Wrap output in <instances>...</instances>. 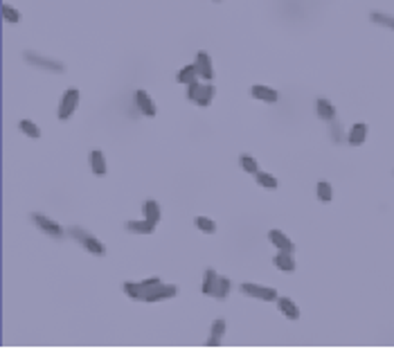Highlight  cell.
Segmentation results:
<instances>
[{"label": "cell", "mask_w": 394, "mask_h": 349, "mask_svg": "<svg viewBox=\"0 0 394 349\" xmlns=\"http://www.w3.org/2000/svg\"><path fill=\"white\" fill-rule=\"evenodd\" d=\"M196 228L198 230H203L205 234H212L214 230H217V223L212 221V218H205V216H198L196 218Z\"/></svg>", "instance_id": "cell-27"}, {"label": "cell", "mask_w": 394, "mask_h": 349, "mask_svg": "<svg viewBox=\"0 0 394 349\" xmlns=\"http://www.w3.org/2000/svg\"><path fill=\"white\" fill-rule=\"evenodd\" d=\"M252 97H257V100H264L268 104H272V102H277V90H272V88H268V86H252Z\"/></svg>", "instance_id": "cell-10"}, {"label": "cell", "mask_w": 394, "mask_h": 349, "mask_svg": "<svg viewBox=\"0 0 394 349\" xmlns=\"http://www.w3.org/2000/svg\"><path fill=\"white\" fill-rule=\"evenodd\" d=\"M196 77H198V66H196V64L185 66L180 72H178V81H180V83H187V86H189V83L196 81Z\"/></svg>", "instance_id": "cell-19"}, {"label": "cell", "mask_w": 394, "mask_h": 349, "mask_svg": "<svg viewBox=\"0 0 394 349\" xmlns=\"http://www.w3.org/2000/svg\"><path fill=\"white\" fill-rule=\"evenodd\" d=\"M144 218L151 223H158L160 221V205L156 201H146L144 203Z\"/></svg>", "instance_id": "cell-21"}, {"label": "cell", "mask_w": 394, "mask_h": 349, "mask_svg": "<svg viewBox=\"0 0 394 349\" xmlns=\"http://www.w3.org/2000/svg\"><path fill=\"white\" fill-rule=\"evenodd\" d=\"M365 138H367V124H354V129L349 131V144L351 147H358V144L365 142Z\"/></svg>", "instance_id": "cell-12"}, {"label": "cell", "mask_w": 394, "mask_h": 349, "mask_svg": "<svg viewBox=\"0 0 394 349\" xmlns=\"http://www.w3.org/2000/svg\"><path fill=\"white\" fill-rule=\"evenodd\" d=\"M334 192H331V185L329 183H318V199L322 203H329Z\"/></svg>", "instance_id": "cell-28"}, {"label": "cell", "mask_w": 394, "mask_h": 349, "mask_svg": "<svg viewBox=\"0 0 394 349\" xmlns=\"http://www.w3.org/2000/svg\"><path fill=\"white\" fill-rule=\"evenodd\" d=\"M223 333H225V320H223V318H219V320L214 322L212 331H209L207 345H209V347H217L219 342H221V338H223Z\"/></svg>", "instance_id": "cell-16"}, {"label": "cell", "mask_w": 394, "mask_h": 349, "mask_svg": "<svg viewBox=\"0 0 394 349\" xmlns=\"http://www.w3.org/2000/svg\"><path fill=\"white\" fill-rule=\"evenodd\" d=\"M217 282H219V275L214 273L212 268H207V270H205V275H203V293L205 295H214Z\"/></svg>", "instance_id": "cell-17"}, {"label": "cell", "mask_w": 394, "mask_h": 349, "mask_svg": "<svg viewBox=\"0 0 394 349\" xmlns=\"http://www.w3.org/2000/svg\"><path fill=\"white\" fill-rule=\"evenodd\" d=\"M135 104H138V108L144 115H149V117H154L156 115V106H154V102H151V97L146 95L144 90H138L135 92Z\"/></svg>", "instance_id": "cell-9"}, {"label": "cell", "mask_w": 394, "mask_h": 349, "mask_svg": "<svg viewBox=\"0 0 394 349\" xmlns=\"http://www.w3.org/2000/svg\"><path fill=\"white\" fill-rule=\"evenodd\" d=\"M318 115L322 119H327V122H334V117H336L334 104H331L329 100H318Z\"/></svg>", "instance_id": "cell-20"}, {"label": "cell", "mask_w": 394, "mask_h": 349, "mask_svg": "<svg viewBox=\"0 0 394 349\" xmlns=\"http://www.w3.org/2000/svg\"><path fill=\"white\" fill-rule=\"evenodd\" d=\"M34 223L41 228L45 234H52V237H63V230H61V226L56 221H50L47 216L43 214H34Z\"/></svg>", "instance_id": "cell-6"}, {"label": "cell", "mask_w": 394, "mask_h": 349, "mask_svg": "<svg viewBox=\"0 0 394 349\" xmlns=\"http://www.w3.org/2000/svg\"><path fill=\"white\" fill-rule=\"evenodd\" d=\"M70 234H72V237H77L79 241H81V246L86 248L88 252L97 255V257H104V255H106V248H104V243L99 241V239L90 237L88 232H83L81 228H70Z\"/></svg>", "instance_id": "cell-1"}, {"label": "cell", "mask_w": 394, "mask_h": 349, "mask_svg": "<svg viewBox=\"0 0 394 349\" xmlns=\"http://www.w3.org/2000/svg\"><path fill=\"white\" fill-rule=\"evenodd\" d=\"M272 262H275V266L280 270H284V273H293V270H295V262H293V257L286 252H280Z\"/></svg>", "instance_id": "cell-18"}, {"label": "cell", "mask_w": 394, "mask_h": 349, "mask_svg": "<svg viewBox=\"0 0 394 349\" xmlns=\"http://www.w3.org/2000/svg\"><path fill=\"white\" fill-rule=\"evenodd\" d=\"M173 295H178V289L176 286H167V284H158L154 289H149L144 293V302H158V300H167V298H173Z\"/></svg>", "instance_id": "cell-4"}, {"label": "cell", "mask_w": 394, "mask_h": 349, "mask_svg": "<svg viewBox=\"0 0 394 349\" xmlns=\"http://www.w3.org/2000/svg\"><path fill=\"white\" fill-rule=\"evenodd\" d=\"M241 167H244V171H248V174H257V160L252 158L250 153H241Z\"/></svg>", "instance_id": "cell-26"}, {"label": "cell", "mask_w": 394, "mask_h": 349, "mask_svg": "<svg viewBox=\"0 0 394 349\" xmlns=\"http://www.w3.org/2000/svg\"><path fill=\"white\" fill-rule=\"evenodd\" d=\"M158 284H162L160 277H149V279H144V282H140V286H142V298H144L146 291L154 289V286H158Z\"/></svg>", "instance_id": "cell-31"}, {"label": "cell", "mask_w": 394, "mask_h": 349, "mask_svg": "<svg viewBox=\"0 0 394 349\" xmlns=\"http://www.w3.org/2000/svg\"><path fill=\"white\" fill-rule=\"evenodd\" d=\"M241 291L250 298H259V300H277V291L275 289H268V286H259V284H241Z\"/></svg>", "instance_id": "cell-3"}, {"label": "cell", "mask_w": 394, "mask_h": 349, "mask_svg": "<svg viewBox=\"0 0 394 349\" xmlns=\"http://www.w3.org/2000/svg\"><path fill=\"white\" fill-rule=\"evenodd\" d=\"M214 86L212 83H203L201 88H198V92H196V97H194V102L198 104V106H207L209 102H212V97H214Z\"/></svg>", "instance_id": "cell-14"}, {"label": "cell", "mask_w": 394, "mask_h": 349, "mask_svg": "<svg viewBox=\"0 0 394 349\" xmlns=\"http://www.w3.org/2000/svg\"><path fill=\"white\" fill-rule=\"evenodd\" d=\"M228 293H230V277H219L217 289H214V298L223 300Z\"/></svg>", "instance_id": "cell-24"}, {"label": "cell", "mask_w": 394, "mask_h": 349, "mask_svg": "<svg viewBox=\"0 0 394 349\" xmlns=\"http://www.w3.org/2000/svg\"><path fill=\"white\" fill-rule=\"evenodd\" d=\"M268 239H270V241L275 243L277 248H280V252L293 255V250H295V246H293V241L286 237V234H282L280 230H270V234H268Z\"/></svg>", "instance_id": "cell-7"}, {"label": "cell", "mask_w": 394, "mask_h": 349, "mask_svg": "<svg viewBox=\"0 0 394 349\" xmlns=\"http://www.w3.org/2000/svg\"><path fill=\"white\" fill-rule=\"evenodd\" d=\"M122 289H124V293L129 295V298H133V300H142V286L138 282H124L122 284Z\"/></svg>", "instance_id": "cell-23"}, {"label": "cell", "mask_w": 394, "mask_h": 349, "mask_svg": "<svg viewBox=\"0 0 394 349\" xmlns=\"http://www.w3.org/2000/svg\"><path fill=\"white\" fill-rule=\"evenodd\" d=\"M154 228H156V223H151V221H126V230L129 232H135V234H151L154 232Z\"/></svg>", "instance_id": "cell-13"}, {"label": "cell", "mask_w": 394, "mask_h": 349, "mask_svg": "<svg viewBox=\"0 0 394 349\" xmlns=\"http://www.w3.org/2000/svg\"><path fill=\"white\" fill-rule=\"evenodd\" d=\"M277 306H280V311L286 318H291V320H297L299 318V309L295 306V302L288 300V298H277Z\"/></svg>", "instance_id": "cell-11"}, {"label": "cell", "mask_w": 394, "mask_h": 349, "mask_svg": "<svg viewBox=\"0 0 394 349\" xmlns=\"http://www.w3.org/2000/svg\"><path fill=\"white\" fill-rule=\"evenodd\" d=\"M255 178H257V183H259L261 187H268V189H275V187H277V178H275V176H270V174H266V171H257Z\"/></svg>", "instance_id": "cell-22"}, {"label": "cell", "mask_w": 394, "mask_h": 349, "mask_svg": "<svg viewBox=\"0 0 394 349\" xmlns=\"http://www.w3.org/2000/svg\"><path fill=\"white\" fill-rule=\"evenodd\" d=\"M198 88H201V83H196V81H194V83H189V88H187V97H189L192 102H194V97H196Z\"/></svg>", "instance_id": "cell-32"}, {"label": "cell", "mask_w": 394, "mask_h": 349, "mask_svg": "<svg viewBox=\"0 0 394 349\" xmlns=\"http://www.w3.org/2000/svg\"><path fill=\"white\" fill-rule=\"evenodd\" d=\"M196 66H198V75H201L203 79H207V81L214 79V68H212V61H209L207 52H198Z\"/></svg>", "instance_id": "cell-8"}, {"label": "cell", "mask_w": 394, "mask_h": 349, "mask_svg": "<svg viewBox=\"0 0 394 349\" xmlns=\"http://www.w3.org/2000/svg\"><path fill=\"white\" fill-rule=\"evenodd\" d=\"M372 20H374V23H381V25H387V27H394V18L385 16V14H381V12L372 14Z\"/></svg>", "instance_id": "cell-30"}, {"label": "cell", "mask_w": 394, "mask_h": 349, "mask_svg": "<svg viewBox=\"0 0 394 349\" xmlns=\"http://www.w3.org/2000/svg\"><path fill=\"white\" fill-rule=\"evenodd\" d=\"M25 61L32 66H39L43 70H52V72H63V64L54 59H45V56H39V54H32V52H25Z\"/></svg>", "instance_id": "cell-5"}, {"label": "cell", "mask_w": 394, "mask_h": 349, "mask_svg": "<svg viewBox=\"0 0 394 349\" xmlns=\"http://www.w3.org/2000/svg\"><path fill=\"white\" fill-rule=\"evenodd\" d=\"M3 16L9 20V23H18L20 20V14L16 12L14 7H9V5H3Z\"/></svg>", "instance_id": "cell-29"}, {"label": "cell", "mask_w": 394, "mask_h": 349, "mask_svg": "<svg viewBox=\"0 0 394 349\" xmlns=\"http://www.w3.org/2000/svg\"><path fill=\"white\" fill-rule=\"evenodd\" d=\"M90 167H93V174L95 176H106V160H104L102 151L95 149L90 153Z\"/></svg>", "instance_id": "cell-15"}, {"label": "cell", "mask_w": 394, "mask_h": 349, "mask_svg": "<svg viewBox=\"0 0 394 349\" xmlns=\"http://www.w3.org/2000/svg\"><path fill=\"white\" fill-rule=\"evenodd\" d=\"M77 104H79V90H66L63 92L61 104H59V119L61 122H66V119L75 113Z\"/></svg>", "instance_id": "cell-2"}, {"label": "cell", "mask_w": 394, "mask_h": 349, "mask_svg": "<svg viewBox=\"0 0 394 349\" xmlns=\"http://www.w3.org/2000/svg\"><path fill=\"white\" fill-rule=\"evenodd\" d=\"M20 131H23L25 135H29V138H41V131H39V126H36L34 122H29V119H20Z\"/></svg>", "instance_id": "cell-25"}]
</instances>
